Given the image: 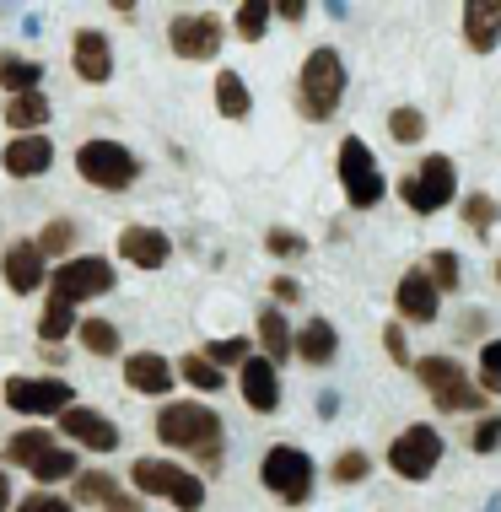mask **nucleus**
Here are the masks:
<instances>
[{"mask_svg":"<svg viewBox=\"0 0 501 512\" xmlns=\"http://www.w3.org/2000/svg\"><path fill=\"white\" fill-rule=\"evenodd\" d=\"M157 442L162 448H184L194 453L205 469H221V448H227V432H221V415L211 405H200V399H173V405H162L157 421Z\"/></svg>","mask_w":501,"mask_h":512,"instance_id":"obj_1","label":"nucleus"},{"mask_svg":"<svg viewBox=\"0 0 501 512\" xmlns=\"http://www.w3.org/2000/svg\"><path fill=\"white\" fill-rule=\"evenodd\" d=\"M345 60H340V49H313L308 60H302V71H297V114L302 119H313V124H324L340 114V103H345Z\"/></svg>","mask_w":501,"mask_h":512,"instance_id":"obj_2","label":"nucleus"},{"mask_svg":"<svg viewBox=\"0 0 501 512\" xmlns=\"http://www.w3.org/2000/svg\"><path fill=\"white\" fill-rule=\"evenodd\" d=\"M415 383L431 394V405L437 410H448V415H458V410H469V415H480L485 410V394H480V383L469 378L464 367L453 362V356H415Z\"/></svg>","mask_w":501,"mask_h":512,"instance_id":"obj_3","label":"nucleus"},{"mask_svg":"<svg viewBox=\"0 0 501 512\" xmlns=\"http://www.w3.org/2000/svg\"><path fill=\"white\" fill-rule=\"evenodd\" d=\"M6 464L27 469L33 480H44V486H54V480H71L76 475V459L71 448H65L54 432H44V426H22V432H11L6 442Z\"/></svg>","mask_w":501,"mask_h":512,"instance_id":"obj_4","label":"nucleus"},{"mask_svg":"<svg viewBox=\"0 0 501 512\" xmlns=\"http://www.w3.org/2000/svg\"><path fill=\"white\" fill-rule=\"evenodd\" d=\"M130 486L141 496H157V502H173L178 512H200V502H205V480L178 469L173 459H135Z\"/></svg>","mask_w":501,"mask_h":512,"instance_id":"obj_5","label":"nucleus"},{"mask_svg":"<svg viewBox=\"0 0 501 512\" xmlns=\"http://www.w3.org/2000/svg\"><path fill=\"white\" fill-rule=\"evenodd\" d=\"M259 480H264V491H270L275 502L302 507V502L313 496L318 469H313V459L297 448V442H275V448L264 453V464H259Z\"/></svg>","mask_w":501,"mask_h":512,"instance_id":"obj_6","label":"nucleus"},{"mask_svg":"<svg viewBox=\"0 0 501 512\" xmlns=\"http://www.w3.org/2000/svg\"><path fill=\"white\" fill-rule=\"evenodd\" d=\"M76 173L87 178L92 189L119 195V189H130L135 178H141V157L124 141H81L76 146Z\"/></svg>","mask_w":501,"mask_h":512,"instance_id":"obj_7","label":"nucleus"},{"mask_svg":"<svg viewBox=\"0 0 501 512\" xmlns=\"http://www.w3.org/2000/svg\"><path fill=\"white\" fill-rule=\"evenodd\" d=\"M340 189L356 211H372V205L388 195V178H383L378 157H372V146L361 141V135H345L340 141Z\"/></svg>","mask_w":501,"mask_h":512,"instance_id":"obj_8","label":"nucleus"},{"mask_svg":"<svg viewBox=\"0 0 501 512\" xmlns=\"http://www.w3.org/2000/svg\"><path fill=\"white\" fill-rule=\"evenodd\" d=\"M453 195H458L453 157H421V168L399 178V200H405L415 216H437Z\"/></svg>","mask_w":501,"mask_h":512,"instance_id":"obj_9","label":"nucleus"},{"mask_svg":"<svg viewBox=\"0 0 501 512\" xmlns=\"http://www.w3.org/2000/svg\"><path fill=\"white\" fill-rule=\"evenodd\" d=\"M114 286H119L114 265H108L103 254H76V259H65V265L49 275V292L65 297V302H76V308H81V302H92V297H108Z\"/></svg>","mask_w":501,"mask_h":512,"instance_id":"obj_10","label":"nucleus"},{"mask_svg":"<svg viewBox=\"0 0 501 512\" xmlns=\"http://www.w3.org/2000/svg\"><path fill=\"white\" fill-rule=\"evenodd\" d=\"M388 469H394L399 480H431V469H437V459H442V432L437 426H405L394 442H388Z\"/></svg>","mask_w":501,"mask_h":512,"instance_id":"obj_11","label":"nucleus"},{"mask_svg":"<svg viewBox=\"0 0 501 512\" xmlns=\"http://www.w3.org/2000/svg\"><path fill=\"white\" fill-rule=\"evenodd\" d=\"M221 38H227V27H221L216 11H178L167 22V44H173L178 60H216Z\"/></svg>","mask_w":501,"mask_h":512,"instance_id":"obj_12","label":"nucleus"},{"mask_svg":"<svg viewBox=\"0 0 501 512\" xmlns=\"http://www.w3.org/2000/svg\"><path fill=\"white\" fill-rule=\"evenodd\" d=\"M0 399L17 415H65L76 405V394L65 378H6L0 383Z\"/></svg>","mask_w":501,"mask_h":512,"instance_id":"obj_13","label":"nucleus"},{"mask_svg":"<svg viewBox=\"0 0 501 512\" xmlns=\"http://www.w3.org/2000/svg\"><path fill=\"white\" fill-rule=\"evenodd\" d=\"M60 437H71L76 448H87V453H114L119 448V421L103 410H92V405H71L60 415Z\"/></svg>","mask_w":501,"mask_h":512,"instance_id":"obj_14","label":"nucleus"},{"mask_svg":"<svg viewBox=\"0 0 501 512\" xmlns=\"http://www.w3.org/2000/svg\"><path fill=\"white\" fill-rule=\"evenodd\" d=\"M394 308H399L405 324H437V313H442L437 281H431L426 270H405V275H399V286H394Z\"/></svg>","mask_w":501,"mask_h":512,"instance_id":"obj_15","label":"nucleus"},{"mask_svg":"<svg viewBox=\"0 0 501 512\" xmlns=\"http://www.w3.org/2000/svg\"><path fill=\"white\" fill-rule=\"evenodd\" d=\"M71 502H87V507H97V512H146L141 496L124 491L114 475H103V469H87V475H76Z\"/></svg>","mask_w":501,"mask_h":512,"instance_id":"obj_16","label":"nucleus"},{"mask_svg":"<svg viewBox=\"0 0 501 512\" xmlns=\"http://www.w3.org/2000/svg\"><path fill=\"white\" fill-rule=\"evenodd\" d=\"M71 71L81 81H92V87H103V81L114 76V44H108L103 27H81L71 38Z\"/></svg>","mask_w":501,"mask_h":512,"instance_id":"obj_17","label":"nucleus"},{"mask_svg":"<svg viewBox=\"0 0 501 512\" xmlns=\"http://www.w3.org/2000/svg\"><path fill=\"white\" fill-rule=\"evenodd\" d=\"M238 389H243V405L254 415L281 410V372H275V362H264V356H248L238 367Z\"/></svg>","mask_w":501,"mask_h":512,"instance_id":"obj_18","label":"nucleus"},{"mask_svg":"<svg viewBox=\"0 0 501 512\" xmlns=\"http://www.w3.org/2000/svg\"><path fill=\"white\" fill-rule=\"evenodd\" d=\"M0 275H6V286H11L17 297H27V292H38V286H49V259L38 254L33 238H22V243L6 248V259H0Z\"/></svg>","mask_w":501,"mask_h":512,"instance_id":"obj_19","label":"nucleus"},{"mask_svg":"<svg viewBox=\"0 0 501 512\" xmlns=\"http://www.w3.org/2000/svg\"><path fill=\"white\" fill-rule=\"evenodd\" d=\"M119 259L124 265H135V270H162L167 265V254H173V243H167V232L162 227H141V221H130V227L119 232Z\"/></svg>","mask_w":501,"mask_h":512,"instance_id":"obj_20","label":"nucleus"},{"mask_svg":"<svg viewBox=\"0 0 501 512\" xmlns=\"http://www.w3.org/2000/svg\"><path fill=\"white\" fill-rule=\"evenodd\" d=\"M173 378H178V367L167 362V356H157V351H130L124 356V383H130V394L162 399L167 389H173Z\"/></svg>","mask_w":501,"mask_h":512,"instance_id":"obj_21","label":"nucleus"},{"mask_svg":"<svg viewBox=\"0 0 501 512\" xmlns=\"http://www.w3.org/2000/svg\"><path fill=\"white\" fill-rule=\"evenodd\" d=\"M0 168H6L11 178H44L54 168L49 135H11V146L0 151Z\"/></svg>","mask_w":501,"mask_h":512,"instance_id":"obj_22","label":"nucleus"},{"mask_svg":"<svg viewBox=\"0 0 501 512\" xmlns=\"http://www.w3.org/2000/svg\"><path fill=\"white\" fill-rule=\"evenodd\" d=\"M458 27H464V44L475 54H491L501 44V0H464Z\"/></svg>","mask_w":501,"mask_h":512,"instance_id":"obj_23","label":"nucleus"},{"mask_svg":"<svg viewBox=\"0 0 501 512\" xmlns=\"http://www.w3.org/2000/svg\"><path fill=\"white\" fill-rule=\"evenodd\" d=\"M49 98L44 92H22V98H6V108H0V119L11 124V135H44L49 124Z\"/></svg>","mask_w":501,"mask_h":512,"instance_id":"obj_24","label":"nucleus"},{"mask_svg":"<svg viewBox=\"0 0 501 512\" xmlns=\"http://www.w3.org/2000/svg\"><path fill=\"white\" fill-rule=\"evenodd\" d=\"M334 351H340V335H334L329 318H308V324L297 329V356H302L308 367H329Z\"/></svg>","mask_w":501,"mask_h":512,"instance_id":"obj_25","label":"nucleus"},{"mask_svg":"<svg viewBox=\"0 0 501 512\" xmlns=\"http://www.w3.org/2000/svg\"><path fill=\"white\" fill-rule=\"evenodd\" d=\"M254 329H259V345H264V362L281 367L286 356H297V335H291V324H286L281 308H264Z\"/></svg>","mask_w":501,"mask_h":512,"instance_id":"obj_26","label":"nucleus"},{"mask_svg":"<svg viewBox=\"0 0 501 512\" xmlns=\"http://www.w3.org/2000/svg\"><path fill=\"white\" fill-rule=\"evenodd\" d=\"M38 81H44V65L27 60V54H17V49H0V87H6L11 98L38 92Z\"/></svg>","mask_w":501,"mask_h":512,"instance_id":"obj_27","label":"nucleus"},{"mask_svg":"<svg viewBox=\"0 0 501 512\" xmlns=\"http://www.w3.org/2000/svg\"><path fill=\"white\" fill-rule=\"evenodd\" d=\"M81 329V318H76V302H65V297H54L44 302V313H38V340L44 345H60V340H71Z\"/></svg>","mask_w":501,"mask_h":512,"instance_id":"obj_28","label":"nucleus"},{"mask_svg":"<svg viewBox=\"0 0 501 512\" xmlns=\"http://www.w3.org/2000/svg\"><path fill=\"white\" fill-rule=\"evenodd\" d=\"M216 114L221 119H248V114H254V92H248V81L238 71H221L216 76Z\"/></svg>","mask_w":501,"mask_h":512,"instance_id":"obj_29","label":"nucleus"},{"mask_svg":"<svg viewBox=\"0 0 501 512\" xmlns=\"http://www.w3.org/2000/svg\"><path fill=\"white\" fill-rule=\"evenodd\" d=\"M178 378L189 383V389H200V394H221L227 389V372H221L216 362H205V351H189V356H178Z\"/></svg>","mask_w":501,"mask_h":512,"instance_id":"obj_30","label":"nucleus"},{"mask_svg":"<svg viewBox=\"0 0 501 512\" xmlns=\"http://www.w3.org/2000/svg\"><path fill=\"white\" fill-rule=\"evenodd\" d=\"M76 340H81V351H87V356H119V329H114V318H81Z\"/></svg>","mask_w":501,"mask_h":512,"instance_id":"obj_31","label":"nucleus"},{"mask_svg":"<svg viewBox=\"0 0 501 512\" xmlns=\"http://www.w3.org/2000/svg\"><path fill=\"white\" fill-rule=\"evenodd\" d=\"M270 17H275V6H270V0H243V6H238V17H232V27H238V38H243V44H259V38L270 33Z\"/></svg>","mask_w":501,"mask_h":512,"instance_id":"obj_32","label":"nucleus"},{"mask_svg":"<svg viewBox=\"0 0 501 512\" xmlns=\"http://www.w3.org/2000/svg\"><path fill=\"white\" fill-rule=\"evenodd\" d=\"M38 254L44 259H71V243H76V221H65V216H54L44 232H38Z\"/></svg>","mask_w":501,"mask_h":512,"instance_id":"obj_33","label":"nucleus"},{"mask_svg":"<svg viewBox=\"0 0 501 512\" xmlns=\"http://www.w3.org/2000/svg\"><path fill=\"white\" fill-rule=\"evenodd\" d=\"M458 216H464L469 232H480V238H485V232L496 227V216H501V200H491V195H464V200H458Z\"/></svg>","mask_w":501,"mask_h":512,"instance_id":"obj_34","label":"nucleus"},{"mask_svg":"<svg viewBox=\"0 0 501 512\" xmlns=\"http://www.w3.org/2000/svg\"><path fill=\"white\" fill-rule=\"evenodd\" d=\"M367 475H372V459H367L361 448H345L340 459L329 464V480H334V486H361Z\"/></svg>","mask_w":501,"mask_h":512,"instance_id":"obj_35","label":"nucleus"},{"mask_svg":"<svg viewBox=\"0 0 501 512\" xmlns=\"http://www.w3.org/2000/svg\"><path fill=\"white\" fill-rule=\"evenodd\" d=\"M388 135H394L399 146H415L426 135V114L421 108H394V114H388Z\"/></svg>","mask_w":501,"mask_h":512,"instance_id":"obj_36","label":"nucleus"},{"mask_svg":"<svg viewBox=\"0 0 501 512\" xmlns=\"http://www.w3.org/2000/svg\"><path fill=\"white\" fill-rule=\"evenodd\" d=\"M426 275L437 281V292H458V281H464V265H458V254H431V265H426Z\"/></svg>","mask_w":501,"mask_h":512,"instance_id":"obj_37","label":"nucleus"},{"mask_svg":"<svg viewBox=\"0 0 501 512\" xmlns=\"http://www.w3.org/2000/svg\"><path fill=\"white\" fill-rule=\"evenodd\" d=\"M264 248H270L275 259H302V254H308V238L291 232V227H270V232H264Z\"/></svg>","mask_w":501,"mask_h":512,"instance_id":"obj_38","label":"nucleus"},{"mask_svg":"<svg viewBox=\"0 0 501 512\" xmlns=\"http://www.w3.org/2000/svg\"><path fill=\"white\" fill-rule=\"evenodd\" d=\"M248 340H211L205 345V362H216V367H243L248 362Z\"/></svg>","mask_w":501,"mask_h":512,"instance_id":"obj_39","label":"nucleus"},{"mask_svg":"<svg viewBox=\"0 0 501 512\" xmlns=\"http://www.w3.org/2000/svg\"><path fill=\"white\" fill-rule=\"evenodd\" d=\"M383 351H388V362H394V367H415L410 340H405V324H383Z\"/></svg>","mask_w":501,"mask_h":512,"instance_id":"obj_40","label":"nucleus"},{"mask_svg":"<svg viewBox=\"0 0 501 512\" xmlns=\"http://www.w3.org/2000/svg\"><path fill=\"white\" fill-rule=\"evenodd\" d=\"M17 512H76L71 507V496H54V491H33V496H22Z\"/></svg>","mask_w":501,"mask_h":512,"instance_id":"obj_41","label":"nucleus"},{"mask_svg":"<svg viewBox=\"0 0 501 512\" xmlns=\"http://www.w3.org/2000/svg\"><path fill=\"white\" fill-rule=\"evenodd\" d=\"M501 442V415H480V426H475V437H469V448L475 453H491Z\"/></svg>","mask_w":501,"mask_h":512,"instance_id":"obj_42","label":"nucleus"},{"mask_svg":"<svg viewBox=\"0 0 501 512\" xmlns=\"http://www.w3.org/2000/svg\"><path fill=\"white\" fill-rule=\"evenodd\" d=\"M270 297H275V302H286V308H291V302L302 297V281H291V275H275V281H270Z\"/></svg>","mask_w":501,"mask_h":512,"instance_id":"obj_43","label":"nucleus"},{"mask_svg":"<svg viewBox=\"0 0 501 512\" xmlns=\"http://www.w3.org/2000/svg\"><path fill=\"white\" fill-rule=\"evenodd\" d=\"M275 17H281V22H302V17H308V0H275Z\"/></svg>","mask_w":501,"mask_h":512,"instance_id":"obj_44","label":"nucleus"},{"mask_svg":"<svg viewBox=\"0 0 501 512\" xmlns=\"http://www.w3.org/2000/svg\"><path fill=\"white\" fill-rule=\"evenodd\" d=\"M480 372H501V340H485L480 345Z\"/></svg>","mask_w":501,"mask_h":512,"instance_id":"obj_45","label":"nucleus"},{"mask_svg":"<svg viewBox=\"0 0 501 512\" xmlns=\"http://www.w3.org/2000/svg\"><path fill=\"white\" fill-rule=\"evenodd\" d=\"M0 512H17V496H11V480H6V469H0Z\"/></svg>","mask_w":501,"mask_h":512,"instance_id":"obj_46","label":"nucleus"},{"mask_svg":"<svg viewBox=\"0 0 501 512\" xmlns=\"http://www.w3.org/2000/svg\"><path fill=\"white\" fill-rule=\"evenodd\" d=\"M496 286H501V259H496Z\"/></svg>","mask_w":501,"mask_h":512,"instance_id":"obj_47","label":"nucleus"}]
</instances>
